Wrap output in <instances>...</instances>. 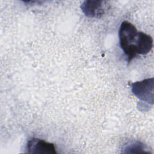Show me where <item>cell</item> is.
I'll list each match as a JSON object with an SVG mask.
<instances>
[{"instance_id":"cell-1","label":"cell","mask_w":154,"mask_h":154,"mask_svg":"<svg viewBox=\"0 0 154 154\" xmlns=\"http://www.w3.org/2000/svg\"><path fill=\"white\" fill-rule=\"evenodd\" d=\"M137 33V28L131 23L128 21H123L121 23L119 31L120 45L127 57L128 63L136 57L134 46Z\"/></svg>"},{"instance_id":"cell-4","label":"cell","mask_w":154,"mask_h":154,"mask_svg":"<svg viewBox=\"0 0 154 154\" xmlns=\"http://www.w3.org/2000/svg\"><path fill=\"white\" fill-rule=\"evenodd\" d=\"M152 46V37L143 32L138 31L135 43L134 46V50L135 55L147 54L151 51Z\"/></svg>"},{"instance_id":"cell-5","label":"cell","mask_w":154,"mask_h":154,"mask_svg":"<svg viewBox=\"0 0 154 154\" xmlns=\"http://www.w3.org/2000/svg\"><path fill=\"white\" fill-rule=\"evenodd\" d=\"M102 1H85L81 5L85 15L89 17H100L104 13Z\"/></svg>"},{"instance_id":"cell-3","label":"cell","mask_w":154,"mask_h":154,"mask_svg":"<svg viewBox=\"0 0 154 154\" xmlns=\"http://www.w3.org/2000/svg\"><path fill=\"white\" fill-rule=\"evenodd\" d=\"M27 152L34 154H56L54 144L42 139L33 138L30 139L26 146Z\"/></svg>"},{"instance_id":"cell-6","label":"cell","mask_w":154,"mask_h":154,"mask_svg":"<svg viewBox=\"0 0 154 154\" xmlns=\"http://www.w3.org/2000/svg\"><path fill=\"white\" fill-rule=\"evenodd\" d=\"M127 153H146L145 146L139 141H137L128 145L126 148Z\"/></svg>"},{"instance_id":"cell-2","label":"cell","mask_w":154,"mask_h":154,"mask_svg":"<svg viewBox=\"0 0 154 154\" xmlns=\"http://www.w3.org/2000/svg\"><path fill=\"white\" fill-rule=\"evenodd\" d=\"M153 78L137 81L131 84L132 93L141 101L153 103Z\"/></svg>"}]
</instances>
